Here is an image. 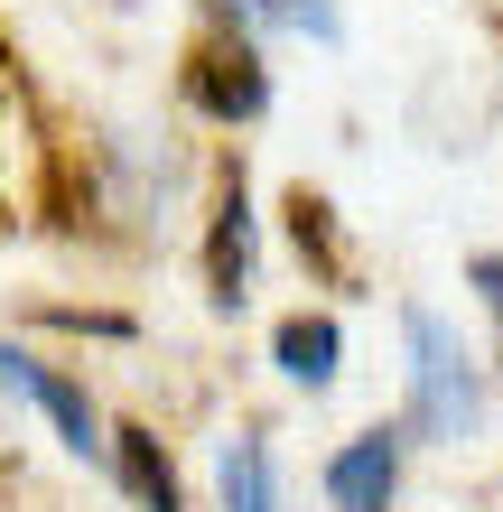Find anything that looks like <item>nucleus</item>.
<instances>
[{
  "instance_id": "nucleus-11",
  "label": "nucleus",
  "mask_w": 503,
  "mask_h": 512,
  "mask_svg": "<svg viewBox=\"0 0 503 512\" xmlns=\"http://www.w3.org/2000/svg\"><path fill=\"white\" fill-rule=\"evenodd\" d=\"M252 19H280V28H308L317 47H336V38H345V19H336V0H252Z\"/></svg>"
},
{
  "instance_id": "nucleus-12",
  "label": "nucleus",
  "mask_w": 503,
  "mask_h": 512,
  "mask_svg": "<svg viewBox=\"0 0 503 512\" xmlns=\"http://www.w3.org/2000/svg\"><path fill=\"white\" fill-rule=\"evenodd\" d=\"M466 289L485 298V317H494V345H503V252H476V261H466Z\"/></svg>"
},
{
  "instance_id": "nucleus-2",
  "label": "nucleus",
  "mask_w": 503,
  "mask_h": 512,
  "mask_svg": "<svg viewBox=\"0 0 503 512\" xmlns=\"http://www.w3.org/2000/svg\"><path fill=\"white\" fill-rule=\"evenodd\" d=\"M177 94H187V112H205V122L243 131L271 112V56H261V38H224V28H196L187 66H177Z\"/></svg>"
},
{
  "instance_id": "nucleus-3",
  "label": "nucleus",
  "mask_w": 503,
  "mask_h": 512,
  "mask_svg": "<svg viewBox=\"0 0 503 512\" xmlns=\"http://www.w3.org/2000/svg\"><path fill=\"white\" fill-rule=\"evenodd\" d=\"M252 261H261V215H252L243 168H224L215 177V215H205V308L215 317L252 308Z\"/></svg>"
},
{
  "instance_id": "nucleus-4",
  "label": "nucleus",
  "mask_w": 503,
  "mask_h": 512,
  "mask_svg": "<svg viewBox=\"0 0 503 512\" xmlns=\"http://www.w3.org/2000/svg\"><path fill=\"white\" fill-rule=\"evenodd\" d=\"M0 391L10 401H38L56 419V438H66V457H103V410H94V391H84L66 364H47L38 345H0Z\"/></svg>"
},
{
  "instance_id": "nucleus-1",
  "label": "nucleus",
  "mask_w": 503,
  "mask_h": 512,
  "mask_svg": "<svg viewBox=\"0 0 503 512\" xmlns=\"http://www.w3.org/2000/svg\"><path fill=\"white\" fill-rule=\"evenodd\" d=\"M401 345H410V410H401V438H429V447L485 438V373H476V354H466L457 326L410 298V308H401Z\"/></svg>"
},
{
  "instance_id": "nucleus-10",
  "label": "nucleus",
  "mask_w": 503,
  "mask_h": 512,
  "mask_svg": "<svg viewBox=\"0 0 503 512\" xmlns=\"http://www.w3.org/2000/svg\"><path fill=\"white\" fill-rule=\"evenodd\" d=\"M38 326H66V336H103V345H131V336H140L122 308H66V298H38Z\"/></svg>"
},
{
  "instance_id": "nucleus-5",
  "label": "nucleus",
  "mask_w": 503,
  "mask_h": 512,
  "mask_svg": "<svg viewBox=\"0 0 503 512\" xmlns=\"http://www.w3.org/2000/svg\"><path fill=\"white\" fill-rule=\"evenodd\" d=\"M401 457H410L401 419L354 429L336 457H327V503H336V512H392V494H401Z\"/></svg>"
},
{
  "instance_id": "nucleus-13",
  "label": "nucleus",
  "mask_w": 503,
  "mask_h": 512,
  "mask_svg": "<svg viewBox=\"0 0 503 512\" xmlns=\"http://www.w3.org/2000/svg\"><path fill=\"white\" fill-rule=\"evenodd\" d=\"M205 28H224V38H261V19H252V0H196Z\"/></svg>"
},
{
  "instance_id": "nucleus-8",
  "label": "nucleus",
  "mask_w": 503,
  "mask_h": 512,
  "mask_svg": "<svg viewBox=\"0 0 503 512\" xmlns=\"http://www.w3.org/2000/svg\"><path fill=\"white\" fill-rule=\"evenodd\" d=\"M103 457H112V475H122V494H131L140 512H187V485H177V457L159 447V429L122 419V429L103 438Z\"/></svg>"
},
{
  "instance_id": "nucleus-6",
  "label": "nucleus",
  "mask_w": 503,
  "mask_h": 512,
  "mask_svg": "<svg viewBox=\"0 0 503 512\" xmlns=\"http://www.w3.org/2000/svg\"><path fill=\"white\" fill-rule=\"evenodd\" d=\"M271 364H280V382H299V391H336V373H345V326L327 308H289L271 326Z\"/></svg>"
},
{
  "instance_id": "nucleus-9",
  "label": "nucleus",
  "mask_w": 503,
  "mask_h": 512,
  "mask_svg": "<svg viewBox=\"0 0 503 512\" xmlns=\"http://www.w3.org/2000/svg\"><path fill=\"white\" fill-rule=\"evenodd\" d=\"M224 512H280V475H271V438L261 429L224 438Z\"/></svg>"
},
{
  "instance_id": "nucleus-14",
  "label": "nucleus",
  "mask_w": 503,
  "mask_h": 512,
  "mask_svg": "<svg viewBox=\"0 0 503 512\" xmlns=\"http://www.w3.org/2000/svg\"><path fill=\"white\" fill-rule=\"evenodd\" d=\"M494 38H503V19H494Z\"/></svg>"
},
{
  "instance_id": "nucleus-7",
  "label": "nucleus",
  "mask_w": 503,
  "mask_h": 512,
  "mask_svg": "<svg viewBox=\"0 0 503 512\" xmlns=\"http://www.w3.org/2000/svg\"><path fill=\"white\" fill-rule=\"evenodd\" d=\"M280 233H289V252H299L327 289H354V243H345V215L317 187H289L280 196Z\"/></svg>"
}]
</instances>
